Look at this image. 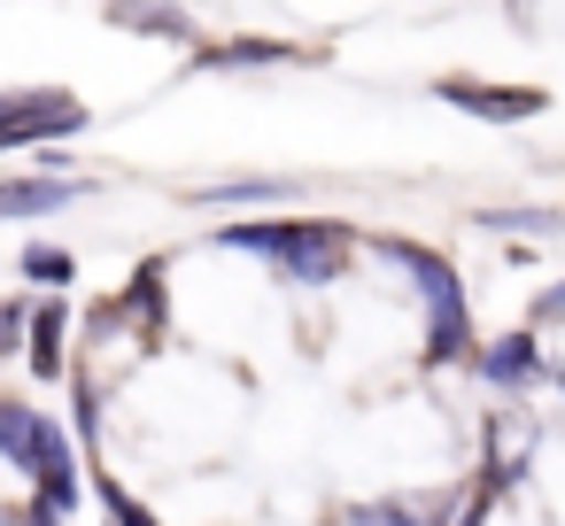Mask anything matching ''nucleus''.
Instances as JSON below:
<instances>
[{
	"label": "nucleus",
	"mask_w": 565,
	"mask_h": 526,
	"mask_svg": "<svg viewBox=\"0 0 565 526\" xmlns=\"http://www.w3.org/2000/svg\"><path fill=\"white\" fill-rule=\"evenodd\" d=\"M302 194H310V179H264V171H248V179L186 186L179 202H186V210H210V217H225V225H241V217H287V210H302Z\"/></svg>",
	"instance_id": "nucleus-8"
},
{
	"label": "nucleus",
	"mask_w": 565,
	"mask_h": 526,
	"mask_svg": "<svg viewBox=\"0 0 565 526\" xmlns=\"http://www.w3.org/2000/svg\"><path fill=\"white\" fill-rule=\"evenodd\" d=\"M186 63L210 71V78H256V71H310V63H326V55H318V47H295V40L241 32V40H202Z\"/></svg>",
	"instance_id": "nucleus-9"
},
{
	"label": "nucleus",
	"mask_w": 565,
	"mask_h": 526,
	"mask_svg": "<svg viewBox=\"0 0 565 526\" xmlns=\"http://www.w3.org/2000/svg\"><path fill=\"white\" fill-rule=\"evenodd\" d=\"M550 395H557V402H565V364H550Z\"/></svg>",
	"instance_id": "nucleus-21"
},
{
	"label": "nucleus",
	"mask_w": 565,
	"mask_h": 526,
	"mask_svg": "<svg viewBox=\"0 0 565 526\" xmlns=\"http://www.w3.org/2000/svg\"><path fill=\"white\" fill-rule=\"evenodd\" d=\"M94 186H102V179H86V171H71V179H47V171H32V179H0V225H40V217L86 202Z\"/></svg>",
	"instance_id": "nucleus-12"
},
{
	"label": "nucleus",
	"mask_w": 565,
	"mask_h": 526,
	"mask_svg": "<svg viewBox=\"0 0 565 526\" xmlns=\"http://www.w3.org/2000/svg\"><path fill=\"white\" fill-rule=\"evenodd\" d=\"M17 271H24V287H40V294H71L78 256L55 248V240H24V248H17Z\"/></svg>",
	"instance_id": "nucleus-16"
},
{
	"label": "nucleus",
	"mask_w": 565,
	"mask_h": 526,
	"mask_svg": "<svg viewBox=\"0 0 565 526\" xmlns=\"http://www.w3.org/2000/svg\"><path fill=\"white\" fill-rule=\"evenodd\" d=\"M550 449V418L534 402H488V418L472 426V487L488 503H511L534 487V464Z\"/></svg>",
	"instance_id": "nucleus-4"
},
{
	"label": "nucleus",
	"mask_w": 565,
	"mask_h": 526,
	"mask_svg": "<svg viewBox=\"0 0 565 526\" xmlns=\"http://www.w3.org/2000/svg\"><path fill=\"white\" fill-rule=\"evenodd\" d=\"M71 325H78V310H71V294H32V333H24V372L32 379H71Z\"/></svg>",
	"instance_id": "nucleus-11"
},
{
	"label": "nucleus",
	"mask_w": 565,
	"mask_h": 526,
	"mask_svg": "<svg viewBox=\"0 0 565 526\" xmlns=\"http://www.w3.org/2000/svg\"><path fill=\"white\" fill-rule=\"evenodd\" d=\"M94 495H102V518H109V526H163V511H156V503H140L117 472H94Z\"/></svg>",
	"instance_id": "nucleus-17"
},
{
	"label": "nucleus",
	"mask_w": 565,
	"mask_h": 526,
	"mask_svg": "<svg viewBox=\"0 0 565 526\" xmlns=\"http://www.w3.org/2000/svg\"><path fill=\"white\" fill-rule=\"evenodd\" d=\"M356 225L349 217H318V210H287V217H241V225H217L210 248L217 256H241L256 271H271L279 287L295 294H333L349 271H356Z\"/></svg>",
	"instance_id": "nucleus-2"
},
{
	"label": "nucleus",
	"mask_w": 565,
	"mask_h": 526,
	"mask_svg": "<svg viewBox=\"0 0 565 526\" xmlns=\"http://www.w3.org/2000/svg\"><path fill=\"white\" fill-rule=\"evenodd\" d=\"M109 310H117V325H125L140 348H156V341H163V325H171V256L132 264V279L109 294Z\"/></svg>",
	"instance_id": "nucleus-10"
},
{
	"label": "nucleus",
	"mask_w": 565,
	"mask_h": 526,
	"mask_svg": "<svg viewBox=\"0 0 565 526\" xmlns=\"http://www.w3.org/2000/svg\"><path fill=\"white\" fill-rule=\"evenodd\" d=\"M0 464L32 480V503H47L55 518H71L86 503V457L71 441V426L24 395H0Z\"/></svg>",
	"instance_id": "nucleus-3"
},
{
	"label": "nucleus",
	"mask_w": 565,
	"mask_h": 526,
	"mask_svg": "<svg viewBox=\"0 0 565 526\" xmlns=\"http://www.w3.org/2000/svg\"><path fill=\"white\" fill-rule=\"evenodd\" d=\"M333 526H441V518H434V495H418V487H380V495L333 503Z\"/></svg>",
	"instance_id": "nucleus-13"
},
{
	"label": "nucleus",
	"mask_w": 565,
	"mask_h": 526,
	"mask_svg": "<svg viewBox=\"0 0 565 526\" xmlns=\"http://www.w3.org/2000/svg\"><path fill=\"white\" fill-rule=\"evenodd\" d=\"M78 132H94V109L71 86H0V155H55Z\"/></svg>",
	"instance_id": "nucleus-5"
},
{
	"label": "nucleus",
	"mask_w": 565,
	"mask_h": 526,
	"mask_svg": "<svg viewBox=\"0 0 565 526\" xmlns=\"http://www.w3.org/2000/svg\"><path fill=\"white\" fill-rule=\"evenodd\" d=\"M32 333V294H0V356H24Z\"/></svg>",
	"instance_id": "nucleus-18"
},
{
	"label": "nucleus",
	"mask_w": 565,
	"mask_h": 526,
	"mask_svg": "<svg viewBox=\"0 0 565 526\" xmlns=\"http://www.w3.org/2000/svg\"><path fill=\"white\" fill-rule=\"evenodd\" d=\"M434 101L457 109V117H480V125H534V117H550V86L480 78V71H441L434 78Z\"/></svg>",
	"instance_id": "nucleus-7"
},
{
	"label": "nucleus",
	"mask_w": 565,
	"mask_h": 526,
	"mask_svg": "<svg viewBox=\"0 0 565 526\" xmlns=\"http://www.w3.org/2000/svg\"><path fill=\"white\" fill-rule=\"evenodd\" d=\"M472 225L480 233H511V240H557L565 233V202H480L472 210Z\"/></svg>",
	"instance_id": "nucleus-14"
},
{
	"label": "nucleus",
	"mask_w": 565,
	"mask_h": 526,
	"mask_svg": "<svg viewBox=\"0 0 565 526\" xmlns=\"http://www.w3.org/2000/svg\"><path fill=\"white\" fill-rule=\"evenodd\" d=\"M472 379L488 387V402H534L550 387V341L534 325H503V333H480L472 348Z\"/></svg>",
	"instance_id": "nucleus-6"
},
{
	"label": "nucleus",
	"mask_w": 565,
	"mask_h": 526,
	"mask_svg": "<svg viewBox=\"0 0 565 526\" xmlns=\"http://www.w3.org/2000/svg\"><path fill=\"white\" fill-rule=\"evenodd\" d=\"M109 24L117 32H140V40H171V47H202V24L186 17V9H109Z\"/></svg>",
	"instance_id": "nucleus-15"
},
{
	"label": "nucleus",
	"mask_w": 565,
	"mask_h": 526,
	"mask_svg": "<svg viewBox=\"0 0 565 526\" xmlns=\"http://www.w3.org/2000/svg\"><path fill=\"white\" fill-rule=\"evenodd\" d=\"M519 325H534V333L550 341V333L565 325V279H550V287H542V294L526 302V318H519Z\"/></svg>",
	"instance_id": "nucleus-19"
},
{
	"label": "nucleus",
	"mask_w": 565,
	"mask_h": 526,
	"mask_svg": "<svg viewBox=\"0 0 565 526\" xmlns=\"http://www.w3.org/2000/svg\"><path fill=\"white\" fill-rule=\"evenodd\" d=\"M9 526H63V518H55V511H47V503H32V495H24V503H17V518H9Z\"/></svg>",
	"instance_id": "nucleus-20"
},
{
	"label": "nucleus",
	"mask_w": 565,
	"mask_h": 526,
	"mask_svg": "<svg viewBox=\"0 0 565 526\" xmlns=\"http://www.w3.org/2000/svg\"><path fill=\"white\" fill-rule=\"evenodd\" d=\"M356 264L387 271L411 287L418 302V372L441 379V372H472V348H480V325H472V287L457 271L449 248L434 240H411V233H364L356 240Z\"/></svg>",
	"instance_id": "nucleus-1"
}]
</instances>
